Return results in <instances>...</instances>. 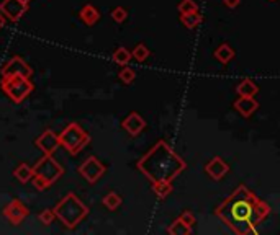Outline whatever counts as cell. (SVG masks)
Segmentation results:
<instances>
[{"label": "cell", "instance_id": "cell-8", "mask_svg": "<svg viewBox=\"0 0 280 235\" xmlns=\"http://www.w3.org/2000/svg\"><path fill=\"white\" fill-rule=\"evenodd\" d=\"M105 165L100 162L97 157H89L87 160H84V163H81L79 167V173L81 177H84L90 185H95L100 178L105 175Z\"/></svg>", "mask_w": 280, "mask_h": 235}, {"label": "cell", "instance_id": "cell-28", "mask_svg": "<svg viewBox=\"0 0 280 235\" xmlns=\"http://www.w3.org/2000/svg\"><path fill=\"white\" fill-rule=\"evenodd\" d=\"M112 18H113L116 23L126 21V18H128V10H126V9H123V7H116V9H113V12H112Z\"/></svg>", "mask_w": 280, "mask_h": 235}, {"label": "cell", "instance_id": "cell-18", "mask_svg": "<svg viewBox=\"0 0 280 235\" xmlns=\"http://www.w3.org/2000/svg\"><path fill=\"white\" fill-rule=\"evenodd\" d=\"M201 21H203V15H201L198 10L197 12H192V13L181 15V23H182L185 28H189V30L197 28Z\"/></svg>", "mask_w": 280, "mask_h": 235}, {"label": "cell", "instance_id": "cell-7", "mask_svg": "<svg viewBox=\"0 0 280 235\" xmlns=\"http://www.w3.org/2000/svg\"><path fill=\"white\" fill-rule=\"evenodd\" d=\"M30 9V4L23 2V0H2L0 2V13L4 15L5 20L12 23H18L23 15Z\"/></svg>", "mask_w": 280, "mask_h": 235}, {"label": "cell", "instance_id": "cell-10", "mask_svg": "<svg viewBox=\"0 0 280 235\" xmlns=\"http://www.w3.org/2000/svg\"><path fill=\"white\" fill-rule=\"evenodd\" d=\"M30 216V209L23 204L20 199H12L9 204L4 208V217L12 225H20Z\"/></svg>", "mask_w": 280, "mask_h": 235}, {"label": "cell", "instance_id": "cell-4", "mask_svg": "<svg viewBox=\"0 0 280 235\" xmlns=\"http://www.w3.org/2000/svg\"><path fill=\"white\" fill-rule=\"evenodd\" d=\"M33 168V178H31V182H33V186L36 188L38 191H44L51 188L54 183L58 182V180L64 175V168L62 165L53 159V155H43V159H40Z\"/></svg>", "mask_w": 280, "mask_h": 235}, {"label": "cell", "instance_id": "cell-1", "mask_svg": "<svg viewBox=\"0 0 280 235\" xmlns=\"http://www.w3.org/2000/svg\"><path fill=\"white\" fill-rule=\"evenodd\" d=\"M270 211L266 201H261L246 185H241L215 209V216L236 235H252L258 233L256 229Z\"/></svg>", "mask_w": 280, "mask_h": 235}, {"label": "cell", "instance_id": "cell-29", "mask_svg": "<svg viewBox=\"0 0 280 235\" xmlns=\"http://www.w3.org/2000/svg\"><path fill=\"white\" fill-rule=\"evenodd\" d=\"M179 219L185 224V225H189V227H193L195 225V222H197V219H195V216H193L190 211H184V213L179 216Z\"/></svg>", "mask_w": 280, "mask_h": 235}, {"label": "cell", "instance_id": "cell-11", "mask_svg": "<svg viewBox=\"0 0 280 235\" xmlns=\"http://www.w3.org/2000/svg\"><path fill=\"white\" fill-rule=\"evenodd\" d=\"M35 145L40 149V151L46 155H53L58 151L59 145V137L53 129H46L41 136H38L35 140Z\"/></svg>", "mask_w": 280, "mask_h": 235}, {"label": "cell", "instance_id": "cell-9", "mask_svg": "<svg viewBox=\"0 0 280 235\" xmlns=\"http://www.w3.org/2000/svg\"><path fill=\"white\" fill-rule=\"evenodd\" d=\"M0 74H2V77H27V78H31V75H33V69L27 64L23 57L15 56L2 67Z\"/></svg>", "mask_w": 280, "mask_h": 235}, {"label": "cell", "instance_id": "cell-26", "mask_svg": "<svg viewBox=\"0 0 280 235\" xmlns=\"http://www.w3.org/2000/svg\"><path fill=\"white\" fill-rule=\"evenodd\" d=\"M177 10H179V13H181V15L192 13V12L198 10V5H197V2H193V0H182V2L179 4Z\"/></svg>", "mask_w": 280, "mask_h": 235}, {"label": "cell", "instance_id": "cell-12", "mask_svg": "<svg viewBox=\"0 0 280 235\" xmlns=\"http://www.w3.org/2000/svg\"><path fill=\"white\" fill-rule=\"evenodd\" d=\"M121 128H123L124 131H126L131 137H136V136L141 134V131L146 128V121H144V118H143L141 114L136 113V111H133V113H130V114L123 120Z\"/></svg>", "mask_w": 280, "mask_h": 235}, {"label": "cell", "instance_id": "cell-25", "mask_svg": "<svg viewBox=\"0 0 280 235\" xmlns=\"http://www.w3.org/2000/svg\"><path fill=\"white\" fill-rule=\"evenodd\" d=\"M118 78L124 83V85H130V83H133L135 82V78H136V72L131 67H126V66H123V69L120 70V74H118Z\"/></svg>", "mask_w": 280, "mask_h": 235}, {"label": "cell", "instance_id": "cell-23", "mask_svg": "<svg viewBox=\"0 0 280 235\" xmlns=\"http://www.w3.org/2000/svg\"><path fill=\"white\" fill-rule=\"evenodd\" d=\"M167 233H170V235H190L192 227L185 225L181 219H175V221L167 227Z\"/></svg>", "mask_w": 280, "mask_h": 235}, {"label": "cell", "instance_id": "cell-20", "mask_svg": "<svg viewBox=\"0 0 280 235\" xmlns=\"http://www.w3.org/2000/svg\"><path fill=\"white\" fill-rule=\"evenodd\" d=\"M151 188H152V193L158 196L159 199H166L174 190L172 182H154Z\"/></svg>", "mask_w": 280, "mask_h": 235}, {"label": "cell", "instance_id": "cell-3", "mask_svg": "<svg viewBox=\"0 0 280 235\" xmlns=\"http://www.w3.org/2000/svg\"><path fill=\"white\" fill-rule=\"evenodd\" d=\"M54 216L64 224L67 229H75L85 217L89 216V206L84 204L75 193H69L54 206Z\"/></svg>", "mask_w": 280, "mask_h": 235}, {"label": "cell", "instance_id": "cell-22", "mask_svg": "<svg viewBox=\"0 0 280 235\" xmlns=\"http://www.w3.org/2000/svg\"><path fill=\"white\" fill-rule=\"evenodd\" d=\"M112 61L115 62V64H118V66H128V62L131 61V51H128L126 48H118V49H115V52L112 54Z\"/></svg>", "mask_w": 280, "mask_h": 235}, {"label": "cell", "instance_id": "cell-2", "mask_svg": "<svg viewBox=\"0 0 280 235\" xmlns=\"http://www.w3.org/2000/svg\"><path fill=\"white\" fill-rule=\"evenodd\" d=\"M187 168V163L181 155L172 151L166 140H158L149 152H146L138 160V170L154 182H174Z\"/></svg>", "mask_w": 280, "mask_h": 235}, {"label": "cell", "instance_id": "cell-19", "mask_svg": "<svg viewBox=\"0 0 280 235\" xmlns=\"http://www.w3.org/2000/svg\"><path fill=\"white\" fill-rule=\"evenodd\" d=\"M13 177L17 178L20 183L25 185V183L31 182V178H33V168H31L28 163H20V165L15 168Z\"/></svg>", "mask_w": 280, "mask_h": 235}, {"label": "cell", "instance_id": "cell-16", "mask_svg": "<svg viewBox=\"0 0 280 235\" xmlns=\"http://www.w3.org/2000/svg\"><path fill=\"white\" fill-rule=\"evenodd\" d=\"M258 92H259V87L251 80V78L241 80V83H238V87H236V93L239 97H256Z\"/></svg>", "mask_w": 280, "mask_h": 235}, {"label": "cell", "instance_id": "cell-6", "mask_svg": "<svg viewBox=\"0 0 280 235\" xmlns=\"http://www.w3.org/2000/svg\"><path fill=\"white\" fill-rule=\"evenodd\" d=\"M0 89L13 103H21L31 95V92L35 90V85L27 77H2Z\"/></svg>", "mask_w": 280, "mask_h": 235}, {"label": "cell", "instance_id": "cell-30", "mask_svg": "<svg viewBox=\"0 0 280 235\" xmlns=\"http://www.w3.org/2000/svg\"><path fill=\"white\" fill-rule=\"evenodd\" d=\"M224 7H228V9H236V7L241 4V0H223Z\"/></svg>", "mask_w": 280, "mask_h": 235}, {"label": "cell", "instance_id": "cell-17", "mask_svg": "<svg viewBox=\"0 0 280 235\" xmlns=\"http://www.w3.org/2000/svg\"><path fill=\"white\" fill-rule=\"evenodd\" d=\"M235 56H236L235 49H233L231 46L226 44V43L220 44V46L216 48V51H215V59H216V61H220L221 64H228L230 61L235 59Z\"/></svg>", "mask_w": 280, "mask_h": 235}, {"label": "cell", "instance_id": "cell-24", "mask_svg": "<svg viewBox=\"0 0 280 235\" xmlns=\"http://www.w3.org/2000/svg\"><path fill=\"white\" fill-rule=\"evenodd\" d=\"M149 56H151V51L147 49L144 44H138L136 48L131 51V59H135L138 62H144Z\"/></svg>", "mask_w": 280, "mask_h": 235}, {"label": "cell", "instance_id": "cell-31", "mask_svg": "<svg viewBox=\"0 0 280 235\" xmlns=\"http://www.w3.org/2000/svg\"><path fill=\"white\" fill-rule=\"evenodd\" d=\"M4 26H5V17L2 13H0V30H2Z\"/></svg>", "mask_w": 280, "mask_h": 235}, {"label": "cell", "instance_id": "cell-13", "mask_svg": "<svg viewBox=\"0 0 280 235\" xmlns=\"http://www.w3.org/2000/svg\"><path fill=\"white\" fill-rule=\"evenodd\" d=\"M205 171L212 180L220 182V180L230 171V165L221 159V157H213V159L205 165Z\"/></svg>", "mask_w": 280, "mask_h": 235}, {"label": "cell", "instance_id": "cell-32", "mask_svg": "<svg viewBox=\"0 0 280 235\" xmlns=\"http://www.w3.org/2000/svg\"><path fill=\"white\" fill-rule=\"evenodd\" d=\"M23 2H27V4H30V2H31V0H23Z\"/></svg>", "mask_w": 280, "mask_h": 235}, {"label": "cell", "instance_id": "cell-15", "mask_svg": "<svg viewBox=\"0 0 280 235\" xmlns=\"http://www.w3.org/2000/svg\"><path fill=\"white\" fill-rule=\"evenodd\" d=\"M81 20L85 23V25H95V23L100 20V12L93 7L92 4H87V5H84L82 9H81Z\"/></svg>", "mask_w": 280, "mask_h": 235}, {"label": "cell", "instance_id": "cell-21", "mask_svg": "<svg viewBox=\"0 0 280 235\" xmlns=\"http://www.w3.org/2000/svg\"><path fill=\"white\" fill-rule=\"evenodd\" d=\"M102 202H104V206H105L108 211H116V209H118V208L121 206L123 199H121V196H120L118 193L110 191L108 194H105V196H104Z\"/></svg>", "mask_w": 280, "mask_h": 235}, {"label": "cell", "instance_id": "cell-27", "mask_svg": "<svg viewBox=\"0 0 280 235\" xmlns=\"http://www.w3.org/2000/svg\"><path fill=\"white\" fill-rule=\"evenodd\" d=\"M38 219H40L41 224L51 225L54 219H56V216H54V211L53 209H44V211H41L40 214H38Z\"/></svg>", "mask_w": 280, "mask_h": 235}, {"label": "cell", "instance_id": "cell-5", "mask_svg": "<svg viewBox=\"0 0 280 235\" xmlns=\"http://www.w3.org/2000/svg\"><path fill=\"white\" fill-rule=\"evenodd\" d=\"M59 137V145L66 149V152L71 155H77L85 145H89L90 136L85 132L77 123H71L61 131Z\"/></svg>", "mask_w": 280, "mask_h": 235}, {"label": "cell", "instance_id": "cell-14", "mask_svg": "<svg viewBox=\"0 0 280 235\" xmlns=\"http://www.w3.org/2000/svg\"><path fill=\"white\" fill-rule=\"evenodd\" d=\"M233 106H235V109L243 118H249L258 111L259 103L254 100V97H239L235 103H233Z\"/></svg>", "mask_w": 280, "mask_h": 235}, {"label": "cell", "instance_id": "cell-33", "mask_svg": "<svg viewBox=\"0 0 280 235\" xmlns=\"http://www.w3.org/2000/svg\"><path fill=\"white\" fill-rule=\"evenodd\" d=\"M269 2H275V0H269Z\"/></svg>", "mask_w": 280, "mask_h": 235}]
</instances>
